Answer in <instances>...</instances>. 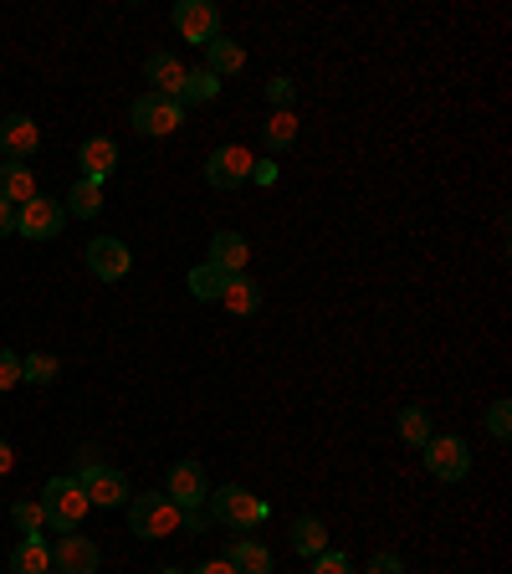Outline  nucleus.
<instances>
[{"instance_id":"1","label":"nucleus","mask_w":512,"mask_h":574,"mask_svg":"<svg viewBox=\"0 0 512 574\" xmlns=\"http://www.w3.org/2000/svg\"><path fill=\"white\" fill-rule=\"evenodd\" d=\"M77 488L87 492V503L93 508H124L134 492H128V477L118 467H103L97 462V451L83 447L77 451Z\"/></svg>"},{"instance_id":"2","label":"nucleus","mask_w":512,"mask_h":574,"mask_svg":"<svg viewBox=\"0 0 512 574\" xmlns=\"http://www.w3.org/2000/svg\"><path fill=\"white\" fill-rule=\"evenodd\" d=\"M210 523H221L231 533H251L267 523V503L251 488H216L210 492Z\"/></svg>"},{"instance_id":"3","label":"nucleus","mask_w":512,"mask_h":574,"mask_svg":"<svg viewBox=\"0 0 512 574\" xmlns=\"http://www.w3.org/2000/svg\"><path fill=\"white\" fill-rule=\"evenodd\" d=\"M87 492L77 488V477H52L42 488V513L56 533H77V523L87 519Z\"/></svg>"},{"instance_id":"4","label":"nucleus","mask_w":512,"mask_h":574,"mask_svg":"<svg viewBox=\"0 0 512 574\" xmlns=\"http://www.w3.org/2000/svg\"><path fill=\"white\" fill-rule=\"evenodd\" d=\"M128 529L139 539H169V533H180V508L165 492H139V498H128Z\"/></svg>"},{"instance_id":"5","label":"nucleus","mask_w":512,"mask_h":574,"mask_svg":"<svg viewBox=\"0 0 512 574\" xmlns=\"http://www.w3.org/2000/svg\"><path fill=\"white\" fill-rule=\"evenodd\" d=\"M62 226H67V206L52 196H31L27 206H15V231L27 241H52L62 237Z\"/></svg>"},{"instance_id":"6","label":"nucleus","mask_w":512,"mask_h":574,"mask_svg":"<svg viewBox=\"0 0 512 574\" xmlns=\"http://www.w3.org/2000/svg\"><path fill=\"white\" fill-rule=\"evenodd\" d=\"M128 124L139 128L144 139H165V134H175V128L185 124V108L175 98L144 93V98H134V108H128Z\"/></svg>"},{"instance_id":"7","label":"nucleus","mask_w":512,"mask_h":574,"mask_svg":"<svg viewBox=\"0 0 512 574\" xmlns=\"http://www.w3.org/2000/svg\"><path fill=\"white\" fill-rule=\"evenodd\" d=\"M420 451H426V472L436 482H461L471 472V447L461 436H430Z\"/></svg>"},{"instance_id":"8","label":"nucleus","mask_w":512,"mask_h":574,"mask_svg":"<svg viewBox=\"0 0 512 574\" xmlns=\"http://www.w3.org/2000/svg\"><path fill=\"white\" fill-rule=\"evenodd\" d=\"M165 498L180 513H200L210 503V482H206V467L200 462H175L169 467V482H165Z\"/></svg>"},{"instance_id":"9","label":"nucleus","mask_w":512,"mask_h":574,"mask_svg":"<svg viewBox=\"0 0 512 574\" xmlns=\"http://www.w3.org/2000/svg\"><path fill=\"white\" fill-rule=\"evenodd\" d=\"M175 31H180L185 42L210 46L221 36V6H210V0H180L175 6Z\"/></svg>"},{"instance_id":"10","label":"nucleus","mask_w":512,"mask_h":574,"mask_svg":"<svg viewBox=\"0 0 512 574\" xmlns=\"http://www.w3.org/2000/svg\"><path fill=\"white\" fill-rule=\"evenodd\" d=\"M251 149H241V144H221L216 155L206 159V180H210V190H236L241 180H251Z\"/></svg>"},{"instance_id":"11","label":"nucleus","mask_w":512,"mask_h":574,"mask_svg":"<svg viewBox=\"0 0 512 574\" xmlns=\"http://www.w3.org/2000/svg\"><path fill=\"white\" fill-rule=\"evenodd\" d=\"M97 544L87 539V533H62L52 544V570L56 574H97Z\"/></svg>"},{"instance_id":"12","label":"nucleus","mask_w":512,"mask_h":574,"mask_svg":"<svg viewBox=\"0 0 512 574\" xmlns=\"http://www.w3.org/2000/svg\"><path fill=\"white\" fill-rule=\"evenodd\" d=\"M87 267H93L97 282H118V278H128L134 252L118 237H97V241H87Z\"/></svg>"},{"instance_id":"13","label":"nucleus","mask_w":512,"mask_h":574,"mask_svg":"<svg viewBox=\"0 0 512 574\" xmlns=\"http://www.w3.org/2000/svg\"><path fill=\"white\" fill-rule=\"evenodd\" d=\"M0 149H6L11 165H27L42 149V128L31 124L27 113H11V118H0Z\"/></svg>"},{"instance_id":"14","label":"nucleus","mask_w":512,"mask_h":574,"mask_svg":"<svg viewBox=\"0 0 512 574\" xmlns=\"http://www.w3.org/2000/svg\"><path fill=\"white\" fill-rule=\"evenodd\" d=\"M77 165H83V180H93V185L113 180V169H118V144H113L108 134H93V139H83V149H77Z\"/></svg>"},{"instance_id":"15","label":"nucleus","mask_w":512,"mask_h":574,"mask_svg":"<svg viewBox=\"0 0 512 574\" xmlns=\"http://www.w3.org/2000/svg\"><path fill=\"white\" fill-rule=\"evenodd\" d=\"M185 62L175 52H154L149 62H144V77H149V93H159V98H175L180 103V83H185Z\"/></svg>"},{"instance_id":"16","label":"nucleus","mask_w":512,"mask_h":574,"mask_svg":"<svg viewBox=\"0 0 512 574\" xmlns=\"http://www.w3.org/2000/svg\"><path fill=\"white\" fill-rule=\"evenodd\" d=\"M226 564H231L236 574H278L272 570V549H267L262 539H231Z\"/></svg>"},{"instance_id":"17","label":"nucleus","mask_w":512,"mask_h":574,"mask_svg":"<svg viewBox=\"0 0 512 574\" xmlns=\"http://www.w3.org/2000/svg\"><path fill=\"white\" fill-rule=\"evenodd\" d=\"M247 257H251V247L241 231H216V237H210V267H221L226 278H236V272L247 267Z\"/></svg>"},{"instance_id":"18","label":"nucleus","mask_w":512,"mask_h":574,"mask_svg":"<svg viewBox=\"0 0 512 574\" xmlns=\"http://www.w3.org/2000/svg\"><path fill=\"white\" fill-rule=\"evenodd\" d=\"M241 67H247V46H241V42L216 36V42L206 46V72H210V77H236Z\"/></svg>"},{"instance_id":"19","label":"nucleus","mask_w":512,"mask_h":574,"mask_svg":"<svg viewBox=\"0 0 512 574\" xmlns=\"http://www.w3.org/2000/svg\"><path fill=\"white\" fill-rule=\"evenodd\" d=\"M221 309H231L236 319H251V313L262 309V288L247 278V272H236V278H226V293H221Z\"/></svg>"},{"instance_id":"20","label":"nucleus","mask_w":512,"mask_h":574,"mask_svg":"<svg viewBox=\"0 0 512 574\" xmlns=\"http://www.w3.org/2000/svg\"><path fill=\"white\" fill-rule=\"evenodd\" d=\"M31 196H42L36 180H31V165H0V200H11V206H27Z\"/></svg>"},{"instance_id":"21","label":"nucleus","mask_w":512,"mask_h":574,"mask_svg":"<svg viewBox=\"0 0 512 574\" xmlns=\"http://www.w3.org/2000/svg\"><path fill=\"white\" fill-rule=\"evenodd\" d=\"M11 574H52V549L42 539H21L11 549Z\"/></svg>"},{"instance_id":"22","label":"nucleus","mask_w":512,"mask_h":574,"mask_svg":"<svg viewBox=\"0 0 512 574\" xmlns=\"http://www.w3.org/2000/svg\"><path fill=\"white\" fill-rule=\"evenodd\" d=\"M292 549H297L303 560H313V554H323V549H328V529H323V519H313V513H303V519L292 523Z\"/></svg>"},{"instance_id":"23","label":"nucleus","mask_w":512,"mask_h":574,"mask_svg":"<svg viewBox=\"0 0 512 574\" xmlns=\"http://www.w3.org/2000/svg\"><path fill=\"white\" fill-rule=\"evenodd\" d=\"M395 431H400V441H410V447H426L430 436V410L426 406H405L400 416H395Z\"/></svg>"},{"instance_id":"24","label":"nucleus","mask_w":512,"mask_h":574,"mask_svg":"<svg viewBox=\"0 0 512 574\" xmlns=\"http://www.w3.org/2000/svg\"><path fill=\"white\" fill-rule=\"evenodd\" d=\"M190 293L200 298V303H221V293H226V272H221V267H210V262L190 267Z\"/></svg>"},{"instance_id":"25","label":"nucleus","mask_w":512,"mask_h":574,"mask_svg":"<svg viewBox=\"0 0 512 574\" xmlns=\"http://www.w3.org/2000/svg\"><path fill=\"white\" fill-rule=\"evenodd\" d=\"M292 139H297V113H292V108L288 113H272V118L262 124V144L272 149V155H282Z\"/></svg>"},{"instance_id":"26","label":"nucleus","mask_w":512,"mask_h":574,"mask_svg":"<svg viewBox=\"0 0 512 574\" xmlns=\"http://www.w3.org/2000/svg\"><path fill=\"white\" fill-rule=\"evenodd\" d=\"M221 93V77H210L206 67L200 72H185V83H180V108H190V103H210Z\"/></svg>"},{"instance_id":"27","label":"nucleus","mask_w":512,"mask_h":574,"mask_svg":"<svg viewBox=\"0 0 512 574\" xmlns=\"http://www.w3.org/2000/svg\"><path fill=\"white\" fill-rule=\"evenodd\" d=\"M62 206H72V216H77V221H93L97 210H103V185L77 180V185H72V196L62 200Z\"/></svg>"},{"instance_id":"28","label":"nucleus","mask_w":512,"mask_h":574,"mask_svg":"<svg viewBox=\"0 0 512 574\" xmlns=\"http://www.w3.org/2000/svg\"><path fill=\"white\" fill-rule=\"evenodd\" d=\"M11 523L27 539H42V523H46V513H42V503H31V498H21V503H11Z\"/></svg>"},{"instance_id":"29","label":"nucleus","mask_w":512,"mask_h":574,"mask_svg":"<svg viewBox=\"0 0 512 574\" xmlns=\"http://www.w3.org/2000/svg\"><path fill=\"white\" fill-rule=\"evenodd\" d=\"M56 354H27V359H21V379H31V385H52L56 379Z\"/></svg>"},{"instance_id":"30","label":"nucleus","mask_w":512,"mask_h":574,"mask_svg":"<svg viewBox=\"0 0 512 574\" xmlns=\"http://www.w3.org/2000/svg\"><path fill=\"white\" fill-rule=\"evenodd\" d=\"M313 574H359L354 570V560H348V554H338V549H323V554H313Z\"/></svg>"},{"instance_id":"31","label":"nucleus","mask_w":512,"mask_h":574,"mask_svg":"<svg viewBox=\"0 0 512 574\" xmlns=\"http://www.w3.org/2000/svg\"><path fill=\"white\" fill-rule=\"evenodd\" d=\"M292 98H297V87H292V77H272L267 83V103H272V113H288Z\"/></svg>"},{"instance_id":"32","label":"nucleus","mask_w":512,"mask_h":574,"mask_svg":"<svg viewBox=\"0 0 512 574\" xmlns=\"http://www.w3.org/2000/svg\"><path fill=\"white\" fill-rule=\"evenodd\" d=\"M487 431L498 436V441H508L512 436V400H498V406L487 410Z\"/></svg>"},{"instance_id":"33","label":"nucleus","mask_w":512,"mask_h":574,"mask_svg":"<svg viewBox=\"0 0 512 574\" xmlns=\"http://www.w3.org/2000/svg\"><path fill=\"white\" fill-rule=\"evenodd\" d=\"M21 385V359L11 349H0V390H15Z\"/></svg>"},{"instance_id":"34","label":"nucleus","mask_w":512,"mask_h":574,"mask_svg":"<svg viewBox=\"0 0 512 574\" xmlns=\"http://www.w3.org/2000/svg\"><path fill=\"white\" fill-rule=\"evenodd\" d=\"M364 574H405V564H400V554H374Z\"/></svg>"},{"instance_id":"35","label":"nucleus","mask_w":512,"mask_h":574,"mask_svg":"<svg viewBox=\"0 0 512 574\" xmlns=\"http://www.w3.org/2000/svg\"><path fill=\"white\" fill-rule=\"evenodd\" d=\"M251 180H257V185H278V159H257V165H251Z\"/></svg>"},{"instance_id":"36","label":"nucleus","mask_w":512,"mask_h":574,"mask_svg":"<svg viewBox=\"0 0 512 574\" xmlns=\"http://www.w3.org/2000/svg\"><path fill=\"white\" fill-rule=\"evenodd\" d=\"M0 237H15V206L0 200Z\"/></svg>"},{"instance_id":"37","label":"nucleus","mask_w":512,"mask_h":574,"mask_svg":"<svg viewBox=\"0 0 512 574\" xmlns=\"http://www.w3.org/2000/svg\"><path fill=\"white\" fill-rule=\"evenodd\" d=\"M11 467H15V451H11V441H6V436H0V477L11 472Z\"/></svg>"},{"instance_id":"38","label":"nucleus","mask_w":512,"mask_h":574,"mask_svg":"<svg viewBox=\"0 0 512 574\" xmlns=\"http://www.w3.org/2000/svg\"><path fill=\"white\" fill-rule=\"evenodd\" d=\"M195 574H236V570H231V564H226V560H210V564H200V570H195Z\"/></svg>"},{"instance_id":"39","label":"nucleus","mask_w":512,"mask_h":574,"mask_svg":"<svg viewBox=\"0 0 512 574\" xmlns=\"http://www.w3.org/2000/svg\"><path fill=\"white\" fill-rule=\"evenodd\" d=\"M159 574H185V570H159Z\"/></svg>"}]
</instances>
